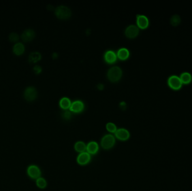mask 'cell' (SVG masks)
<instances>
[{"mask_svg": "<svg viewBox=\"0 0 192 191\" xmlns=\"http://www.w3.org/2000/svg\"><path fill=\"white\" fill-rule=\"evenodd\" d=\"M55 15L58 19H67L71 15V10L66 6L60 5L55 9Z\"/></svg>", "mask_w": 192, "mask_h": 191, "instance_id": "6da1fadb", "label": "cell"}, {"mask_svg": "<svg viewBox=\"0 0 192 191\" xmlns=\"http://www.w3.org/2000/svg\"><path fill=\"white\" fill-rule=\"evenodd\" d=\"M122 71L120 67L113 66L111 67L107 72V77L109 80L112 82H116L122 77Z\"/></svg>", "mask_w": 192, "mask_h": 191, "instance_id": "7a4b0ae2", "label": "cell"}, {"mask_svg": "<svg viewBox=\"0 0 192 191\" xmlns=\"http://www.w3.org/2000/svg\"><path fill=\"white\" fill-rule=\"evenodd\" d=\"M115 139L111 134H107L101 140V146L104 149H109L114 146Z\"/></svg>", "mask_w": 192, "mask_h": 191, "instance_id": "3957f363", "label": "cell"}, {"mask_svg": "<svg viewBox=\"0 0 192 191\" xmlns=\"http://www.w3.org/2000/svg\"><path fill=\"white\" fill-rule=\"evenodd\" d=\"M167 83L170 88L174 90L179 89L182 86V82L180 77L176 75H172L169 77Z\"/></svg>", "mask_w": 192, "mask_h": 191, "instance_id": "277c9868", "label": "cell"}, {"mask_svg": "<svg viewBox=\"0 0 192 191\" xmlns=\"http://www.w3.org/2000/svg\"><path fill=\"white\" fill-rule=\"evenodd\" d=\"M24 98L28 101H33L37 96V91L34 87L29 86L26 88L24 92Z\"/></svg>", "mask_w": 192, "mask_h": 191, "instance_id": "5b68a950", "label": "cell"}, {"mask_svg": "<svg viewBox=\"0 0 192 191\" xmlns=\"http://www.w3.org/2000/svg\"><path fill=\"white\" fill-rule=\"evenodd\" d=\"M139 30L137 26L135 25H130L128 26V27L125 29V35L128 38H133L136 37L139 34Z\"/></svg>", "mask_w": 192, "mask_h": 191, "instance_id": "8992f818", "label": "cell"}, {"mask_svg": "<svg viewBox=\"0 0 192 191\" xmlns=\"http://www.w3.org/2000/svg\"><path fill=\"white\" fill-rule=\"evenodd\" d=\"M137 23L139 28L145 29L149 25V20L147 16L143 15H137Z\"/></svg>", "mask_w": 192, "mask_h": 191, "instance_id": "52a82bcc", "label": "cell"}, {"mask_svg": "<svg viewBox=\"0 0 192 191\" xmlns=\"http://www.w3.org/2000/svg\"><path fill=\"white\" fill-rule=\"evenodd\" d=\"M115 136L120 140L125 141L130 137V134L125 128H120L116 131Z\"/></svg>", "mask_w": 192, "mask_h": 191, "instance_id": "ba28073f", "label": "cell"}, {"mask_svg": "<svg viewBox=\"0 0 192 191\" xmlns=\"http://www.w3.org/2000/svg\"><path fill=\"white\" fill-rule=\"evenodd\" d=\"M90 155L88 153H80L77 158V162L80 165H86L90 162Z\"/></svg>", "mask_w": 192, "mask_h": 191, "instance_id": "9c48e42d", "label": "cell"}, {"mask_svg": "<svg viewBox=\"0 0 192 191\" xmlns=\"http://www.w3.org/2000/svg\"><path fill=\"white\" fill-rule=\"evenodd\" d=\"M84 107V105L83 102L79 100H77L71 103L70 109L71 111L78 113L82 111L83 110Z\"/></svg>", "mask_w": 192, "mask_h": 191, "instance_id": "30bf717a", "label": "cell"}, {"mask_svg": "<svg viewBox=\"0 0 192 191\" xmlns=\"http://www.w3.org/2000/svg\"><path fill=\"white\" fill-rule=\"evenodd\" d=\"M35 35V32L33 29H26L22 33V39L24 41H29L34 38Z\"/></svg>", "mask_w": 192, "mask_h": 191, "instance_id": "8fae6325", "label": "cell"}, {"mask_svg": "<svg viewBox=\"0 0 192 191\" xmlns=\"http://www.w3.org/2000/svg\"><path fill=\"white\" fill-rule=\"evenodd\" d=\"M28 173L29 176L33 179L39 178L41 175V171L38 168L35 166H30L28 169Z\"/></svg>", "mask_w": 192, "mask_h": 191, "instance_id": "7c38bea8", "label": "cell"}, {"mask_svg": "<svg viewBox=\"0 0 192 191\" xmlns=\"http://www.w3.org/2000/svg\"><path fill=\"white\" fill-rule=\"evenodd\" d=\"M104 58L107 62L113 63L116 60L117 56L114 51L112 50H108L105 52Z\"/></svg>", "mask_w": 192, "mask_h": 191, "instance_id": "4fadbf2b", "label": "cell"}, {"mask_svg": "<svg viewBox=\"0 0 192 191\" xmlns=\"http://www.w3.org/2000/svg\"><path fill=\"white\" fill-rule=\"evenodd\" d=\"M99 147L97 143L94 141H91L86 146V151L90 154H95L97 153Z\"/></svg>", "mask_w": 192, "mask_h": 191, "instance_id": "5bb4252c", "label": "cell"}, {"mask_svg": "<svg viewBox=\"0 0 192 191\" xmlns=\"http://www.w3.org/2000/svg\"><path fill=\"white\" fill-rule=\"evenodd\" d=\"M25 50V47L22 43H17L13 47V52L18 56L22 54Z\"/></svg>", "mask_w": 192, "mask_h": 191, "instance_id": "9a60e30c", "label": "cell"}, {"mask_svg": "<svg viewBox=\"0 0 192 191\" xmlns=\"http://www.w3.org/2000/svg\"><path fill=\"white\" fill-rule=\"evenodd\" d=\"M129 51L127 48H120L118 51L117 56L121 60H126L129 56Z\"/></svg>", "mask_w": 192, "mask_h": 191, "instance_id": "2e32d148", "label": "cell"}, {"mask_svg": "<svg viewBox=\"0 0 192 191\" xmlns=\"http://www.w3.org/2000/svg\"><path fill=\"white\" fill-rule=\"evenodd\" d=\"M179 77L182 83L184 84H189L192 80V75L188 72H182Z\"/></svg>", "mask_w": 192, "mask_h": 191, "instance_id": "e0dca14e", "label": "cell"}, {"mask_svg": "<svg viewBox=\"0 0 192 191\" xmlns=\"http://www.w3.org/2000/svg\"><path fill=\"white\" fill-rule=\"evenodd\" d=\"M41 54L38 52H33L29 54V61L35 63L41 59Z\"/></svg>", "mask_w": 192, "mask_h": 191, "instance_id": "ac0fdd59", "label": "cell"}, {"mask_svg": "<svg viewBox=\"0 0 192 191\" xmlns=\"http://www.w3.org/2000/svg\"><path fill=\"white\" fill-rule=\"evenodd\" d=\"M71 103L70 100L67 97H64L60 100V105L63 109H67L70 107Z\"/></svg>", "mask_w": 192, "mask_h": 191, "instance_id": "d6986e66", "label": "cell"}, {"mask_svg": "<svg viewBox=\"0 0 192 191\" xmlns=\"http://www.w3.org/2000/svg\"><path fill=\"white\" fill-rule=\"evenodd\" d=\"M75 149L79 153H84L86 150V146L83 142L79 141L75 145Z\"/></svg>", "mask_w": 192, "mask_h": 191, "instance_id": "ffe728a7", "label": "cell"}, {"mask_svg": "<svg viewBox=\"0 0 192 191\" xmlns=\"http://www.w3.org/2000/svg\"><path fill=\"white\" fill-rule=\"evenodd\" d=\"M181 22V18L180 16L178 14L173 15V16L170 18V22L173 26L178 25Z\"/></svg>", "mask_w": 192, "mask_h": 191, "instance_id": "44dd1931", "label": "cell"}, {"mask_svg": "<svg viewBox=\"0 0 192 191\" xmlns=\"http://www.w3.org/2000/svg\"><path fill=\"white\" fill-rule=\"evenodd\" d=\"M106 128L109 132L112 133H115L116 131H117L115 124L111 122H109L106 124Z\"/></svg>", "mask_w": 192, "mask_h": 191, "instance_id": "7402d4cb", "label": "cell"}, {"mask_svg": "<svg viewBox=\"0 0 192 191\" xmlns=\"http://www.w3.org/2000/svg\"><path fill=\"white\" fill-rule=\"evenodd\" d=\"M37 185L39 188H44L47 185V183L45 179L42 178H39L37 180Z\"/></svg>", "mask_w": 192, "mask_h": 191, "instance_id": "603a6c76", "label": "cell"}, {"mask_svg": "<svg viewBox=\"0 0 192 191\" xmlns=\"http://www.w3.org/2000/svg\"><path fill=\"white\" fill-rule=\"evenodd\" d=\"M19 39V36L15 33H11L9 35V40L13 42H16Z\"/></svg>", "mask_w": 192, "mask_h": 191, "instance_id": "cb8c5ba5", "label": "cell"}, {"mask_svg": "<svg viewBox=\"0 0 192 191\" xmlns=\"http://www.w3.org/2000/svg\"><path fill=\"white\" fill-rule=\"evenodd\" d=\"M62 116H63V117H64L65 119H70V118H71V113L70 111H64V113H63Z\"/></svg>", "mask_w": 192, "mask_h": 191, "instance_id": "d4e9b609", "label": "cell"}, {"mask_svg": "<svg viewBox=\"0 0 192 191\" xmlns=\"http://www.w3.org/2000/svg\"><path fill=\"white\" fill-rule=\"evenodd\" d=\"M33 70L35 71V73L39 74L42 72V67H41L40 66H38V65H36L33 68Z\"/></svg>", "mask_w": 192, "mask_h": 191, "instance_id": "484cf974", "label": "cell"}, {"mask_svg": "<svg viewBox=\"0 0 192 191\" xmlns=\"http://www.w3.org/2000/svg\"><path fill=\"white\" fill-rule=\"evenodd\" d=\"M119 106H120V107L122 109H125L126 108V103L125 102H122L120 103Z\"/></svg>", "mask_w": 192, "mask_h": 191, "instance_id": "4316f807", "label": "cell"}, {"mask_svg": "<svg viewBox=\"0 0 192 191\" xmlns=\"http://www.w3.org/2000/svg\"><path fill=\"white\" fill-rule=\"evenodd\" d=\"M97 88L99 90H103L104 89V85L102 83H99L97 85Z\"/></svg>", "mask_w": 192, "mask_h": 191, "instance_id": "83f0119b", "label": "cell"}, {"mask_svg": "<svg viewBox=\"0 0 192 191\" xmlns=\"http://www.w3.org/2000/svg\"><path fill=\"white\" fill-rule=\"evenodd\" d=\"M58 54L57 53H54L53 54H52V57L54 58H56L58 57Z\"/></svg>", "mask_w": 192, "mask_h": 191, "instance_id": "f1b7e54d", "label": "cell"}]
</instances>
